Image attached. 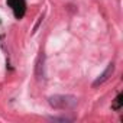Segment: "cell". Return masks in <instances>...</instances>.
<instances>
[{"instance_id": "obj_1", "label": "cell", "mask_w": 123, "mask_h": 123, "mask_svg": "<svg viewBox=\"0 0 123 123\" xmlns=\"http://www.w3.org/2000/svg\"><path fill=\"white\" fill-rule=\"evenodd\" d=\"M51 107L58 110H73L78 104V98L71 94H55L48 98Z\"/></svg>"}, {"instance_id": "obj_2", "label": "cell", "mask_w": 123, "mask_h": 123, "mask_svg": "<svg viewBox=\"0 0 123 123\" xmlns=\"http://www.w3.org/2000/svg\"><path fill=\"white\" fill-rule=\"evenodd\" d=\"M113 70H114V64H113V62H110V64L107 65V68L103 71V74H101V75H100V77H98V78L94 81V83H93V87L96 88V87H98L100 84H103L104 81H107V80H109V77L111 75Z\"/></svg>"}, {"instance_id": "obj_4", "label": "cell", "mask_w": 123, "mask_h": 123, "mask_svg": "<svg viewBox=\"0 0 123 123\" xmlns=\"http://www.w3.org/2000/svg\"><path fill=\"white\" fill-rule=\"evenodd\" d=\"M48 120H51V122H71L73 119L71 117H67V116H48L46 117Z\"/></svg>"}, {"instance_id": "obj_3", "label": "cell", "mask_w": 123, "mask_h": 123, "mask_svg": "<svg viewBox=\"0 0 123 123\" xmlns=\"http://www.w3.org/2000/svg\"><path fill=\"white\" fill-rule=\"evenodd\" d=\"M43 68H45V55H43V52H41L36 59V67H35V74L38 78L43 77Z\"/></svg>"}, {"instance_id": "obj_5", "label": "cell", "mask_w": 123, "mask_h": 123, "mask_svg": "<svg viewBox=\"0 0 123 123\" xmlns=\"http://www.w3.org/2000/svg\"><path fill=\"white\" fill-rule=\"evenodd\" d=\"M122 98H123V96H122V94H119V96L116 97V101L113 103V109H116V110H117V109H120V107H122V103H123V100H122Z\"/></svg>"}]
</instances>
